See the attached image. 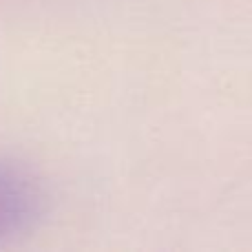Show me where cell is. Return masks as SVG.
I'll use <instances>...</instances> for the list:
<instances>
[{
  "label": "cell",
  "mask_w": 252,
  "mask_h": 252,
  "mask_svg": "<svg viewBox=\"0 0 252 252\" xmlns=\"http://www.w3.org/2000/svg\"><path fill=\"white\" fill-rule=\"evenodd\" d=\"M47 192L22 166L0 161V241L31 230L42 219Z\"/></svg>",
  "instance_id": "6da1fadb"
}]
</instances>
